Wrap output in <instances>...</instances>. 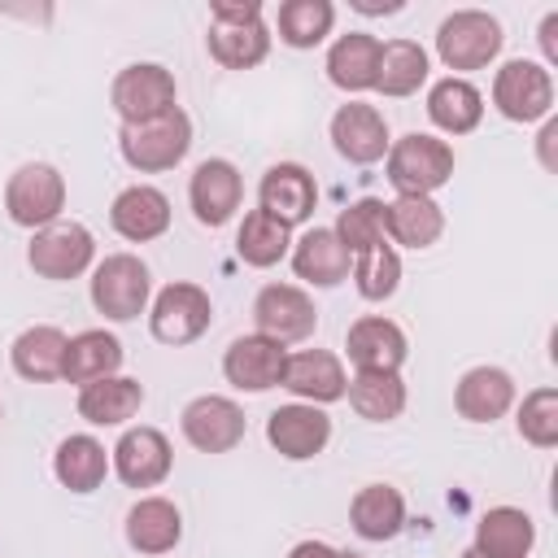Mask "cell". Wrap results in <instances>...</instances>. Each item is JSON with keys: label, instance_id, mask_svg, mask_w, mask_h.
I'll list each match as a JSON object with an SVG mask.
<instances>
[{"label": "cell", "instance_id": "cell-2", "mask_svg": "<svg viewBox=\"0 0 558 558\" xmlns=\"http://www.w3.org/2000/svg\"><path fill=\"white\" fill-rule=\"evenodd\" d=\"M453 174V148L436 135L410 131L397 144H388V183L401 196H432Z\"/></svg>", "mask_w": 558, "mask_h": 558}, {"label": "cell", "instance_id": "cell-37", "mask_svg": "<svg viewBox=\"0 0 558 558\" xmlns=\"http://www.w3.org/2000/svg\"><path fill=\"white\" fill-rule=\"evenodd\" d=\"M331 22H336L331 0H288V4H279V39L292 44V48L323 44Z\"/></svg>", "mask_w": 558, "mask_h": 558}, {"label": "cell", "instance_id": "cell-10", "mask_svg": "<svg viewBox=\"0 0 558 558\" xmlns=\"http://www.w3.org/2000/svg\"><path fill=\"white\" fill-rule=\"evenodd\" d=\"M253 318H257V331L279 340V344H292V340H305L314 336V323H318V310L314 301L292 288V283H266L253 301Z\"/></svg>", "mask_w": 558, "mask_h": 558}, {"label": "cell", "instance_id": "cell-22", "mask_svg": "<svg viewBox=\"0 0 558 558\" xmlns=\"http://www.w3.org/2000/svg\"><path fill=\"white\" fill-rule=\"evenodd\" d=\"M183 536V519H179V506L166 501V497H140L131 510H126V541L131 549L140 554H170Z\"/></svg>", "mask_w": 558, "mask_h": 558}, {"label": "cell", "instance_id": "cell-14", "mask_svg": "<svg viewBox=\"0 0 558 558\" xmlns=\"http://www.w3.org/2000/svg\"><path fill=\"white\" fill-rule=\"evenodd\" d=\"M257 209H266L270 218H279L283 227H296L314 214L318 205V187H314V174L296 161H279L262 174V187H257Z\"/></svg>", "mask_w": 558, "mask_h": 558}, {"label": "cell", "instance_id": "cell-7", "mask_svg": "<svg viewBox=\"0 0 558 558\" xmlns=\"http://www.w3.org/2000/svg\"><path fill=\"white\" fill-rule=\"evenodd\" d=\"M214 323V305L209 292L196 283H166L153 301L148 327L161 344H192L196 336H205Z\"/></svg>", "mask_w": 558, "mask_h": 558}, {"label": "cell", "instance_id": "cell-26", "mask_svg": "<svg viewBox=\"0 0 558 558\" xmlns=\"http://www.w3.org/2000/svg\"><path fill=\"white\" fill-rule=\"evenodd\" d=\"M118 366H122V344H118V336H109V331H78V336L65 344L61 379L87 388V384H96V379L118 375Z\"/></svg>", "mask_w": 558, "mask_h": 558}, {"label": "cell", "instance_id": "cell-32", "mask_svg": "<svg viewBox=\"0 0 558 558\" xmlns=\"http://www.w3.org/2000/svg\"><path fill=\"white\" fill-rule=\"evenodd\" d=\"M65 331L57 327H26L17 340H13V371L22 379H35V384H48V379H61V362H65Z\"/></svg>", "mask_w": 558, "mask_h": 558}, {"label": "cell", "instance_id": "cell-47", "mask_svg": "<svg viewBox=\"0 0 558 558\" xmlns=\"http://www.w3.org/2000/svg\"><path fill=\"white\" fill-rule=\"evenodd\" d=\"M462 558H480V554H475V549H462Z\"/></svg>", "mask_w": 558, "mask_h": 558}, {"label": "cell", "instance_id": "cell-35", "mask_svg": "<svg viewBox=\"0 0 558 558\" xmlns=\"http://www.w3.org/2000/svg\"><path fill=\"white\" fill-rule=\"evenodd\" d=\"M423 78H427V52L414 39H392V44L379 48L375 92H384V96H410V92H418Z\"/></svg>", "mask_w": 558, "mask_h": 558}, {"label": "cell", "instance_id": "cell-45", "mask_svg": "<svg viewBox=\"0 0 558 558\" xmlns=\"http://www.w3.org/2000/svg\"><path fill=\"white\" fill-rule=\"evenodd\" d=\"M353 9H357V13H397L401 0H384V4H379V0H353Z\"/></svg>", "mask_w": 558, "mask_h": 558}, {"label": "cell", "instance_id": "cell-15", "mask_svg": "<svg viewBox=\"0 0 558 558\" xmlns=\"http://www.w3.org/2000/svg\"><path fill=\"white\" fill-rule=\"evenodd\" d=\"M240 196H244V179L231 161L222 157H209L192 170V183H187V201H192V214L205 222V227H222L235 209H240Z\"/></svg>", "mask_w": 558, "mask_h": 558}, {"label": "cell", "instance_id": "cell-28", "mask_svg": "<svg viewBox=\"0 0 558 558\" xmlns=\"http://www.w3.org/2000/svg\"><path fill=\"white\" fill-rule=\"evenodd\" d=\"M445 231V214L432 196H397L384 205V235H392L405 248H427Z\"/></svg>", "mask_w": 558, "mask_h": 558}, {"label": "cell", "instance_id": "cell-27", "mask_svg": "<svg viewBox=\"0 0 558 558\" xmlns=\"http://www.w3.org/2000/svg\"><path fill=\"white\" fill-rule=\"evenodd\" d=\"M140 405H144V384L126 379V375H109V379H96V384L78 388V414L96 427H118Z\"/></svg>", "mask_w": 558, "mask_h": 558}, {"label": "cell", "instance_id": "cell-25", "mask_svg": "<svg viewBox=\"0 0 558 558\" xmlns=\"http://www.w3.org/2000/svg\"><path fill=\"white\" fill-rule=\"evenodd\" d=\"M292 270H296L305 283H314V288H336V283L349 275V253H344V244L336 240L331 227H314V231H305V235L296 240V248H292Z\"/></svg>", "mask_w": 558, "mask_h": 558}, {"label": "cell", "instance_id": "cell-29", "mask_svg": "<svg viewBox=\"0 0 558 558\" xmlns=\"http://www.w3.org/2000/svg\"><path fill=\"white\" fill-rule=\"evenodd\" d=\"M427 118L449 135H466L484 118V96L475 92V83L449 74L427 92Z\"/></svg>", "mask_w": 558, "mask_h": 558}, {"label": "cell", "instance_id": "cell-8", "mask_svg": "<svg viewBox=\"0 0 558 558\" xmlns=\"http://www.w3.org/2000/svg\"><path fill=\"white\" fill-rule=\"evenodd\" d=\"M113 109L122 122H153L174 105V74L157 61H140V65H126L118 78H113Z\"/></svg>", "mask_w": 558, "mask_h": 558}, {"label": "cell", "instance_id": "cell-39", "mask_svg": "<svg viewBox=\"0 0 558 558\" xmlns=\"http://www.w3.org/2000/svg\"><path fill=\"white\" fill-rule=\"evenodd\" d=\"M353 283L366 301H384L397 292L401 283V257L392 253V244H379V248H366L353 257Z\"/></svg>", "mask_w": 558, "mask_h": 558}, {"label": "cell", "instance_id": "cell-40", "mask_svg": "<svg viewBox=\"0 0 558 558\" xmlns=\"http://www.w3.org/2000/svg\"><path fill=\"white\" fill-rule=\"evenodd\" d=\"M519 436L536 449L558 445V388H536L519 405Z\"/></svg>", "mask_w": 558, "mask_h": 558}, {"label": "cell", "instance_id": "cell-33", "mask_svg": "<svg viewBox=\"0 0 558 558\" xmlns=\"http://www.w3.org/2000/svg\"><path fill=\"white\" fill-rule=\"evenodd\" d=\"M344 392H349V405L371 423H388L405 410V384L397 371H357Z\"/></svg>", "mask_w": 558, "mask_h": 558}, {"label": "cell", "instance_id": "cell-19", "mask_svg": "<svg viewBox=\"0 0 558 558\" xmlns=\"http://www.w3.org/2000/svg\"><path fill=\"white\" fill-rule=\"evenodd\" d=\"M109 222H113V231L122 240H135V244L157 240L170 227V201H166V192H157L148 183L122 187L113 196V205H109Z\"/></svg>", "mask_w": 558, "mask_h": 558}, {"label": "cell", "instance_id": "cell-38", "mask_svg": "<svg viewBox=\"0 0 558 558\" xmlns=\"http://www.w3.org/2000/svg\"><path fill=\"white\" fill-rule=\"evenodd\" d=\"M336 240L344 244V253L349 257H357V253H366V248H379L384 244V201H353L349 209H340V218H336Z\"/></svg>", "mask_w": 558, "mask_h": 558}, {"label": "cell", "instance_id": "cell-4", "mask_svg": "<svg viewBox=\"0 0 558 558\" xmlns=\"http://www.w3.org/2000/svg\"><path fill=\"white\" fill-rule=\"evenodd\" d=\"M92 305L113 323L140 318L144 305H148V266L131 253L105 257L92 275Z\"/></svg>", "mask_w": 558, "mask_h": 558}, {"label": "cell", "instance_id": "cell-30", "mask_svg": "<svg viewBox=\"0 0 558 558\" xmlns=\"http://www.w3.org/2000/svg\"><path fill=\"white\" fill-rule=\"evenodd\" d=\"M349 519H353V532L362 541H392L405 523V501L392 484H366L353 506H349Z\"/></svg>", "mask_w": 558, "mask_h": 558}, {"label": "cell", "instance_id": "cell-20", "mask_svg": "<svg viewBox=\"0 0 558 558\" xmlns=\"http://www.w3.org/2000/svg\"><path fill=\"white\" fill-rule=\"evenodd\" d=\"M344 349H349V362L357 371H397L405 362V331L392 318L366 314L349 327Z\"/></svg>", "mask_w": 558, "mask_h": 558}, {"label": "cell", "instance_id": "cell-23", "mask_svg": "<svg viewBox=\"0 0 558 558\" xmlns=\"http://www.w3.org/2000/svg\"><path fill=\"white\" fill-rule=\"evenodd\" d=\"M532 541H536V527H532V519L523 514V510H514V506H493L480 523H475V554L480 558H527V549H532Z\"/></svg>", "mask_w": 558, "mask_h": 558}, {"label": "cell", "instance_id": "cell-13", "mask_svg": "<svg viewBox=\"0 0 558 558\" xmlns=\"http://www.w3.org/2000/svg\"><path fill=\"white\" fill-rule=\"evenodd\" d=\"M266 440L292 458V462H305L314 453H323V445L331 440V418L310 405V401H292V405H279L270 418H266Z\"/></svg>", "mask_w": 558, "mask_h": 558}, {"label": "cell", "instance_id": "cell-9", "mask_svg": "<svg viewBox=\"0 0 558 558\" xmlns=\"http://www.w3.org/2000/svg\"><path fill=\"white\" fill-rule=\"evenodd\" d=\"M493 105L510 118V122H536L549 113L554 105V78L545 65L536 61H506L493 78Z\"/></svg>", "mask_w": 558, "mask_h": 558}, {"label": "cell", "instance_id": "cell-34", "mask_svg": "<svg viewBox=\"0 0 558 558\" xmlns=\"http://www.w3.org/2000/svg\"><path fill=\"white\" fill-rule=\"evenodd\" d=\"M209 52H214V61L218 65H227V70H248V65H257V61H266V52H270V31H266V22L257 17V22H240V26H209Z\"/></svg>", "mask_w": 558, "mask_h": 558}, {"label": "cell", "instance_id": "cell-44", "mask_svg": "<svg viewBox=\"0 0 558 558\" xmlns=\"http://www.w3.org/2000/svg\"><path fill=\"white\" fill-rule=\"evenodd\" d=\"M340 549H331V545H323V541H301V545H292V554L288 558H336Z\"/></svg>", "mask_w": 558, "mask_h": 558}, {"label": "cell", "instance_id": "cell-21", "mask_svg": "<svg viewBox=\"0 0 558 558\" xmlns=\"http://www.w3.org/2000/svg\"><path fill=\"white\" fill-rule=\"evenodd\" d=\"M514 401V379L501 371V366H475L458 379V392H453V405L462 418L471 423H493L510 410Z\"/></svg>", "mask_w": 558, "mask_h": 558}, {"label": "cell", "instance_id": "cell-3", "mask_svg": "<svg viewBox=\"0 0 558 558\" xmlns=\"http://www.w3.org/2000/svg\"><path fill=\"white\" fill-rule=\"evenodd\" d=\"M436 52L449 70H480L501 52V26L480 9H458L440 22Z\"/></svg>", "mask_w": 558, "mask_h": 558}, {"label": "cell", "instance_id": "cell-1", "mask_svg": "<svg viewBox=\"0 0 558 558\" xmlns=\"http://www.w3.org/2000/svg\"><path fill=\"white\" fill-rule=\"evenodd\" d=\"M118 144H122L126 166H135L140 174L174 170L192 148V122L183 109H170L153 122H122Z\"/></svg>", "mask_w": 558, "mask_h": 558}, {"label": "cell", "instance_id": "cell-31", "mask_svg": "<svg viewBox=\"0 0 558 558\" xmlns=\"http://www.w3.org/2000/svg\"><path fill=\"white\" fill-rule=\"evenodd\" d=\"M52 471L70 493H96L105 471H109V453H105V445L96 436H65L57 445Z\"/></svg>", "mask_w": 558, "mask_h": 558}, {"label": "cell", "instance_id": "cell-41", "mask_svg": "<svg viewBox=\"0 0 558 558\" xmlns=\"http://www.w3.org/2000/svg\"><path fill=\"white\" fill-rule=\"evenodd\" d=\"M257 17H262L257 0H214L209 4V22H218V26H240V22H257Z\"/></svg>", "mask_w": 558, "mask_h": 558}, {"label": "cell", "instance_id": "cell-43", "mask_svg": "<svg viewBox=\"0 0 558 558\" xmlns=\"http://www.w3.org/2000/svg\"><path fill=\"white\" fill-rule=\"evenodd\" d=\"M554 140H558V122L549 118L545 131H541V166L545 170H558V157H554Z\"/></svg>", "mask_w": 558, "mask_h": 558}, {"label": "cell", "instance_id": "cell-5", "mask_svg": "<svg viewBox=\"0 0 558 558\" xmlns=\"http://www.w3.org/2000/svg\"><path fill=\"white\" fill-rule=\"evenodd\" d=\"M92 257H96L92 231L83 222H61V218L39 227L31 248H26L31 270L44 275V279H74V275H83L92 266Z\"/></svg>", "mask_w": 558, "mask_h": 558}, {"label": "cell", "instance_id": "cell-17", "mask_svg": "<svg viewBox=\"0 0 558 558\" xmlns=\"http://www.w3.org/2000/svg\"><path fill=\"white\" fill-rule=\"evenodd\" d=\"M331 144H336V153L340 157H349V161H357V166H371V161H379L384 153H388V122H384V113L375 109V105H340L336 109V118H331Z\"/></svg>", "mask_w": 558, "mask_h": 558}, {"label": "cell", "instance_id": "cell-11", "mask_svg": "<svg viewBox=\"0 0 558 558\" xmlns=\"http://www.w3.org/2000/svg\"><path fill=\"white\" fill-rule=\"evenodd\" d=\"M183 436L192 449L201 453H227L244 440V410L227 397H196L183 405V418H179Z\"/></svg>", "mask_w": 558, "mask_h": 558}, {"label": "cell", "instance_id": "cell-6", "mask_svg": "<svg viewBox=\"0 0 558 558\" xmlns=\"http://www.w3.org/2000/svg\"><path fill=\"white\" fill-rule=\"evenodd\" d=\"M4 209H9V218H13L17 227H48V222H57L61 209H65V179H61L52 166L31 161V166H22V170L9 179V187H4Z\"/></svg>", "mask_w": 558, "mask_h": 558}, {"label": "cell", "instance_id": "cell-12", "mask_svg": "<svg viewBox=\"0 0 558 558\" xmlns=\"http://www.w3.org/2000/svg\"><path fill=\"white\" fill-rule=\"evenodd\" d=\"M283 362H288V349L279 340L253 331V336L231 340V349L222 357V375L244 392H266V388L283 384Z\"/></svg>", "mask_w": 558, "mask_h": 558}, {"label": "cell", "instance_id": "cell-42", "mask_svg": "<svg viewBox=\"0 0 558 558\" xmlns=\"http://www.w3.org/2000/svg\"><path fill=\"white\" fill-rule=\"evenodd\" d=\"M541 48H545V61L558 65V13H549L541 22Z\"/></svg>", "mask_w": 558, "mask_h": 558}, {"label": "cell", "instance_id": "cell-16", "mask_svg": "<svg viewBox=\"0 0 558 558\" xmlns=\"http://www.w3.org/2000/svg\"><path fill=\"white\" fill-rule=\"evenodd\" d=\"M113 471L126 488H153L170 475V440L157 427H131L113 445Z\"/></svg>", "mask_w": 558, "mask_h": 558}, {"label": "cell", "instance_id": "cell-18", "mask_svg": "<svg viewBox=\"0 0 558 558\" xmlns=\"http://www.w3.org/2000/svg\"><path fill=\"white\" fill-rule=\"evenodd\" d=\"M283 388L305 397L310 405H327V401H340L349 379H344V366L336 353L327 349H301V353H288L283 362Z\"/></svg>", "mask_w": 558, "mask_h": 558}, {"label": "cell", "instance_id": "cell-36", "mask_svg": "<svg viewBox=\"0 0 558 558\" xmlns=\"http://www.w3.org/2000/svg\"><path fill=\"white\" fill-rule=\"evenodd\" d=\"M288 231H292V227H283V222L270 218L266 209H248L244 222H240V235H235V253L244 257V266L266 270V266H275V262L288 253V244H292Z\"/></svg>", "mask_w": 558, "mask_h": 558}, {"label": "cell", "instance_id": "cell-46", "mask_svg": "<svg viewBox=\"0 0 558 558\" xmlns=\"http://www.w3.org/2000/svg\"><path fill=\"white\" fill-rule=\"evenodd\" d=\"M336 558H362V554H349V549H344V554H336Z\"/></svg>", "mask_w": 558, "mask_h": 558}, {"label": "cell", "instance_id": "cell-24", "mask_svg": "<svg viewBox=\"0 0 558 558\" xmlns=\"http://www.w3.org/2000/svg\"><path fill=\"white\" fill-rule=\"evenodd\" d=\"M379 48H384V44H379L375 35H366V31L340 35V39L331 44V52H327V74H331V83L344 87V92H366V87H375Z\"/></svg>", "mask_w": 558, "mask_h": 558}]
</instances>
